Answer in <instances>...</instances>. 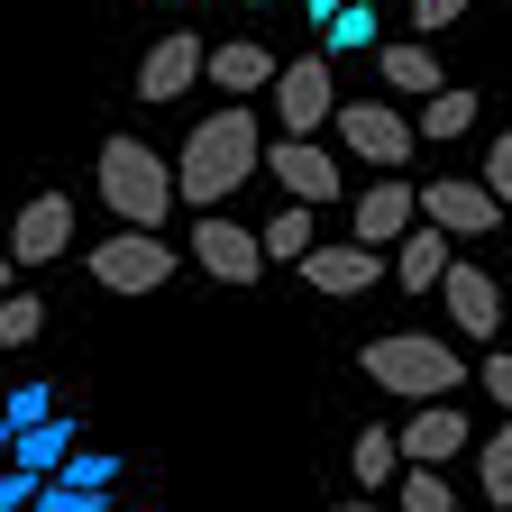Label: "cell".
<instances>
[{
  "mask_svg": "<svg viewBox=\"0 0 512 512\" xmlns=\"http://www.w3.org/2000/svg\"><path fill=\"white\" fill-rule=\"evenodd\" d=\"M375 74L394 83V92H412V101L448 92V74H439V55H430L421 37H384V46H375Z\"/></svg>",
  "mask_w": 512,
  "mask_h": 512,
  "instance_id": "e0dca14e",
  "label": "cell"
},
{
  "mask_svg": "<svg viewBox=\"0 0 512 512\" xmlns=\"http://www.w3.org/2000/svg\"><path fill=\"white\" fill-rule=\"evenodd\" d=\"M0 512H37V476H19V467H0Z\"/></svg>",
  "mask_w": 512,
  "mask_h": 512,
  "instance_id": "f546056e",
  "label": "cell"
},
{
  "mask_svg": "<svg viewBox=\"0 0 512 512\" xmlns=\"http://www.w3.org/2000/svg\"><path fill=\"white\" fill-rule=\"evenodd\" d=\"M403 512H458V485L439 467H403Z\"/></svg>",
  "mask_w": 512,
  "mask_h": 512,
  "instance_id": "4316f807",
  "label": "cell"
},
{
  "mask_svg": "<svg viewBox=\"0 0 512 512\" xmlns=\"http://www.w3.org/2000/svg\"><path fill=\"white\" fill-rule=\"evenodd\" d=\"M174 266H183V247H165L156 229H119V238L92 247V284L101 293H165Z\"/></svg>",
  "mask_w": 512,
  "mask_h": 512,
  "instance_id": "277c9868",
  "label": "cell"
},
{
  "mask_svg": "<svg viewBox=\"0 0 512 512\" xmlns=\"http://www.w3.org/2000/svg\"><path fill=\"white\" fill-rule=\"evenodd\" d=\"M339 147H348L357 165H375V174H403L412 119H403L394 101H339Z\"/></svg>",
  "mask_w": 512,
  "mask_h": 512,
  "instance_id": "5b68a950",
  "label": "cell"
},
{
  "mask_svg": "<svg viewBox=\"0 0 512 512\" xmlns=\"http://www.w3.org/2000/svg\"><path fill=\"white\" fill-rule=\"evenodd\" d=\"M46 330V302L37 293H0V348H28Z\"/></svg>",
  "mask_w": 512,
  "mask_h": 512,
  "instance_id": "83f0119b",
  "label": "cell"
},
{
  "mask_svg": "<svg viewBox=\"0 0 512 512\" xmlns=\"http://www.w3.org/2000/svg\"><path fill=\"white\" fill-rule=\"evenodd\" d=\"M202 74H211L220 92H275V74H284V64L266 55V37H229V46H211V64H202Z\"/></svg>",
  "mask_w": 512,
  "mask_h": 512,
  "instance_id": "2e32d148",
  "label": "cell"
},
{
  "mask_svg": "<svg viewBox=\"0 0 512 512\" xmlns=\"http://www.w3.org/2000/svg\"><path fill=\"white\" fill-rule=\"evenodd\" d=\"M348 229H357V247H394V238H412L421 229V192L403 183V174H384V183H366L357 202H348Z\"/></svg>",
  "mask_w": 512,
  "mask_h": 512,
  "instance_id": "ba28073f",
  "label": "cell"
},
{
  "mask_svg": "<svg viewBox=\"0 0 512 512\" xmlns=\"http://www.w3.org/2000/svg\"><path fill=\"white\" fill-rule=\"evenodd\" d=\"M439 302H448V320H458L467 339H494L503 330V293H494V275L476 266V256H458V266L439 275Z\"/></svg>",
  "mask_w": 512,
  "mask_h": 512,
  "instance_id": "7c38bea8",
  "label": "cell"
},
{
  "mask_svg": "<svg viewBox=\"0 0 512 512\" xmlns=\"http://www.w3.org/2000/svg\"><path fill=\"white\" fill-rule=\"evenodd\" d=\"M247 10H275V0H247Z\"/></svg>",
  "mask_w": 512,
  "mask_h": 512,
  "instance_id": "74e56055",
  "label": "cell"
},
{
  "mask_svg": "<svg viewBox=\"0 0 512 512\" xmlns=\"http://www.w3.org/2000/svg\"><path fill=\"white\" fill-rule=\"evenodd\" d=\"M46 421H55V394H46V384H19V394H0V430H10V439H19V430H46Z\"/></svg>",
  "mask_w": 512,
  "mask_h": 512,
  "instance_id": "d4e9b609",
  "label": "cell"
},
{
  "mask_svg": "<svg viewBox=\"0 0 512 512\" xmlns=\"http://www.w3.org/2000/svg\"><path fill=\"white\" fill-rule=\"evenodd\" d=\"M101 202L119 211V229H165L174 211V174L147 138H110L101 147Z\"/></svg>",
  "mask_w": 512,
  "mask_h": 512,
  "instance_id": "3957f363",
  "label": "cell"
},
{
  "mask_svg": "<svg viewBox=\"0 0 512 512\" xmlns=\"http://www.w3.org/2000/svg\"><path fill=\"white\" fill-rule=\"evenodd\" d=\"M458 266V238H439L430 220L403 238V256H394V275H403V293H439V275Z\"/></svg>",
  "mask_w": 512,
  "mask_h": 512,
  "instance_id": "d6986e66",
  "label": "cell"
},
{
  "mask_svg": "<svg viewBox=\"0 0 512 512\" xmlns=\"http://www.w3.org/2000/svg\"><path fill=\"white\" fill-rule=\"evenodd\" d=\"M266 174L284 183V202H302V211L339 202V165H330V147H320V138H275V147H266Z\"/></svg>",
  "mask_w": 512,
  "mask_h": 512,
  "instance_id": "9c48e42d",
  "label": "cell"
},
{
  "mask_svg": "<svg viewBox=\"0 0 512 512\" xmlns=\"http://www.w3.org/2000/svg\"><path fill=\"white\" fill-rule=\"evenodd\" d=\"M110 476H119V458H101V448H74V458L55 467L64 494H110Z\"/></svg>",
  "mask_w": 512,
  "mask_h": 512,
  "instance_id": "484cf974",
  "label": "cell"
},
{
  "mask_svg": "<svg viewBox=\"0 0 512 512\" xmlns=\"http://www.w3.org/2000/svg\"><path fill=\"white\" fill-rule=\"evenodd\" d=\"M366 384H384V394H412V403H448V394H458V384H467V366H458V348H448V339H366Z\"/></svg>",
  "mask_w": 512,
  "mask_h": 512,
  "instance_id": "7a4b0ae2",
  "label": "cell"
},
{
  "mask_svg": "<svg viewBox=\"0 0 512 512\" xmlns=\"http://www.w3.org/2000/svg\"><path fill=\"white\" fill-rule=\"evenodd\" d=\"M266 165V138H256V110L247 101H220L202 128L183 138V174H174V202H192V211H220L229 192Z\"/></svg>",
  "mask_w": 512,
  "mask_h": 512,
  "instance_id": "6da1fadb",
  "label": "cell"
},
{
  "mask_svg": "<svg viewBox=\"0 0 512 512\" xmlns=\"http://www.w3.org/2000/svg\"><path fill=\"white\" fill-rule=\"evenodd\" d=\"M266 256H284V266H302V256H311V211H302V202H284V211L266 220Z\"/></svg>",
  "mask_w": 512,
  "mask_h": 512,
  "instance_id": "cb8c5ba5",
  "label": "cell"
},
{
  "mask_svg": "<svg viewBox=\"0 0 512 512\" xmlns=\"http://www.w3.org/2000/svg\"><path fill=\"white\" fill-rule=\"evenodd\" d=\"M348 476H357V485H394V476H403V448H394V430H357V448H348Z\"/></svg>",
  "mask_w": 512,
  "mask_h": 512,
  "instance_id": "44dd1931",
  "label": "cell"
},
{
  "mask_svg": "<svg viewBox=\"0 0 512 512\" xmlns=\"http://www.w3.org/2000/svg\"><path fill=\"white\" fill-rule=\"evenodd\" d=\"M192 256H202V275H220V284H256V275H266V238L238 229V220H220V211H202Z\"/></svg>",
  "mask_w": 512,
  "mask_h": 512,
  "instance_id": "30bf717a",
  "label": "cell"
},
{
  "mask_svg": "<svg viewBox=\"0 0 512 512\" xmlns=\"http://www.w3.org/2000/svg\"><path fill=\"white\" fill-rule=\"evenodd\" d=\"M412 192H421V220L439 238H485V229H503V202H494L485 183H467V174H430Z\"/></svg>",
  "mask_w": 512,
  "mask_h": 512,
  "instance_id": "52a82bcc",
  "label": "cell"
},
{
  "mask_svg": "<svg viewBox=\"0 0 512 512\" xmlns=\"http://www.w3.org/2000/svg\"><path fill=\"white\" fill-rule=\"evenodd\" d=\"M339 92H330V55H293L284 74H275V128L284 138H320L339 110H330Z\"/></svg>",
  "mask_w": 512,
  "mask_h": 512,
  "instance_id": "8992f818",
  "label": "cell"
},
{
  "mask_svg": "<svg viewBox=\"0 0 512 512\" xmlns=\"http://www.w3.org/2000/svg\"><path fill=\"white\" fill-rule=\"evenodd\" d=\"M467 128H476V92H467V83H448V92H430V101H421L412 138H467Z\"/></svg>",
  "mask_w": 512,
  "mask_h": 512,
  "instance_id": "ffe728a7",
  "label": "cell"
},
{
  "mask_svg": "<svg viewBox=\"0 0 512 512\" xmlns=\"http://www.w3.org/2000/svg\"><path fill=\"white\" fill-rule=\"evenodd\" d=\"M165 10H192V0H165Z\"/></svg>",
  "mask_w": 512,
  "mask_h": 512,
  "instance_id": "f35d334b",
  "label": "cell"
},
{
  "mask_svg": "<svg viewBox=\"0 0 512 512\" xmlns=\"http://www.w3.org/2000/svg\"><path fill=\"white\" fill-rule=\"evenodd\" d=\"M0 467H10V430H0Z\"/></svg>",
  "mask_w": 512,
  "mask_h": 512,
  "instance_id": "d590c367",
  "label": "cell"
},
{
  "mask_svg": "<svg viewBox=\"0 0 512 512\" xmlns=\"http://www.w3.org/2000/svg\"><path fill=\"white\" fill-rule=\"evenodd\" d=\"M302 10H311V19H320V28H330V19H339V10H348V0H302Z\"/></svg>",
  "mask_w": 512,
  "mask_h": 512,
  "instance_id": "836d02e7",
  "label": "cell"
},
{
  "mask_svg": "<svg viewBox=\"0 0 512 512\" xmlns=\"http://www.w3.org/2000/svg\"><path fill=\"white\" fill-rule=\"evenodd\" d=\"M476 494H485V503H512V430H494V439L476 448Z\"/></svg>",
  "mask_w": 512,
  "mask_h": 512,
  "instance_id": "7402d4cb",
  "label": "cell"
},
{
  "mask_svg": "<svg viewBox=\"0 0 512 512\" xmlns=\"http://www.w3.org/2000/svg\"><path fill=\"white\" fill-rule=\"evenodd\" d=\"M202 64H211V46L192 37V28L156 37V46H147V64H138V101H183L192 83H202Z\"/></svg>",
  "mask_w": 512,
  "mask_h": 512,
  "instance_id": "8fae6325",
  "label": "cell"
},
{
  "mask_svg": "<svg viewBox=\"0 0 512 512\" xmlns=\"http://www.w3.org/2000/svg\"><path fill=\"white\" fill-rule=\"evenodd\" d=\"M476 430H467V412L458 403H421L403 430H394V448H403V467H448V458H458V448H467Z\"/></svg>",
  "mask_w": 512,
  "mask_h": 512,
  "instance_id": "4fadbf2b",
  "label": "cell"
},
{
  "mask_svg": "<svg viewBox=\"0 0 512 512\" xmlns=\"http://www.w3.org/2000/svg\"><path fill=\"white\" fill-rule=\"evenodd\" d=\"M467 0H412V28H458Z\"/></svg>",
  "mask_w": 512,
  "mask_h": 512,
  "instance_id": "1f68e13d",
  "label": "cell"
},
{
  "mask_svg": "<svg viewBox=\"0 0 512 512\" xmlns=\"http://www.w3.org/2000/svg\"><path fill=\"white\" fill-rule=\"evenodd\" d=\"M37 512H101V494H64V485H37Z\"/></svg>",
  "mask_w": 512,
  "mask_h": 512,
  "instance_id": "d6a6232c",
  "label": "cell"
},
{
  "mask_svg": "<svg viewBox=\"0 0 512 512\" xmlns=\"http://www.w3.org/2000/svg\"><path fill=\"white\" fill-rule=\"evenodd\" d=\"M74 448H83V430L55 412L46 430H19V439H10V467H19V476H37V485H55V467L74 458Z\"/></svg>",
  "mask_w": 512,
  "mask_h": 512,
  "instance_id": "ac0fdd59",
  "label": "cell"
},
{
  "mask_svg": "<svg viewBox=\"0 0 512 512\" xmlns=\"http://www.w3.org/2000/svg\"><path fill=\"white\" fill-rule=\"evenodd\" d=\"M0 293H19V266H10V247H0Z\"/></svg>",
  "mask_w": 512,
  "mask_h": 512,
  "instance_id": "e575fe53",
  "label": "cell"
},
{
  "mask_svg": "<svg viewBox=\"0 0 512 512\" xmlns=\"http://www.w3.org/2000/svg\"><path fill=\"white\" fill-rule=\"evenodd\" d=\"M330 46H339V55H366V46H384V19H375V0H348V10L330 19Z\"/></svg>",
  "mask_w": 512,
  "mask_h": 512,
  "instance_id": "603a6c76",
  "label": "cell"
},
{
  "mask_svg": "<svg viewBox=\"0 0 512 512\" xmlns=\"http://www.w3.org/2000/svg\"><path fill=\"white\" fill-rule=\"evenodd\" d=\"M384 266H394V256H375V247H311L302 284L311 293H366V284H384Z\"/></svg>",
  "mask_w": 512,
  "mask_h": 512,
  "instance_id": "9a60e30c",
  "label": "cell"
},
{
  "mask_svg": "<svg viewBox=\"0 0 512 512\" xmlns=\"http://www.w3.org/2000/svg\"><path fill=\"white\" fill-rule=\"evenodd\" d=\"M74 247V202L64 192H37V202L10 220V266H46V256Z\"/></svg>",
  "mask_w": 512,
  "mask_h": 512,
  "instance_id": "5bb4252c",
  "label": "cell"
},
{
  "mask_svg": "<svg viewBox=\"0 0 512 512\" xmlns=\"http://www.w3.org/2000/svg\"><path fill=\"white\" fill-rule=\"evenodd\" d=\"M339 512H375V503H339Z\"/></svg>",
  "mask_w": 512,
  "mask_h": 512,
  "instance_id": "8d00e7d4",
  "label": "cell"
},
{
  "mask_svg": "<svg viewBox=\"0 0 512 512\" xmlns=\"http://www.w3.org/2000/svg\"><path fill=\"white\" fill-rule=\"evenodd\" d=\"M476 384H485V394L512 412V348H503V357H485V366H476Z\"/></svg>",
  "mask_w": 512,
  "mask_h": 512,
  "instance_id": "4dcf8cb0",
  "label": "cell"
},
{
  "mask_svg": "<svg viewBox=\"0 0 512 512\" xmlns=\"http://www.w3.org/2000/svg\"><path fill=\"white\" fill-rule=\"evenodd\" d=\"M485 192L512 211V138H494V156H485Z\"/></svg>",
  "mask_w": 512,
  "mask_h": 512,
  "instance_id": "f1b7e54d",
  "label": "cell"
}]
</instances>
